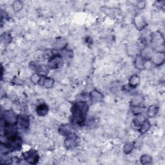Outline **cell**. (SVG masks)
<instances>
[{"instance_id": "1", "label": "cell", "mask_w": 165, "mask_h": 165, "mask_svg": "<svg viewBox=\"0 0 165 165\" xmlns=\"http://www.w3.org/2000/svg\"><path fill=\"white\" fill-rule=\"evenodd\" d=\"M88 108L89 106L86 102L80 101L74 103L71 108L72 122L78 125H83L86 119V114Z\"/></svg>"}, {"instance_id": "2", "label": "cell", "mask_w": 165, "mask_h": 165, "mask_svg": "<svg viewBox=\"0 0 165 165\" xmlns=\"http://www.w3.org/2000/svg\"><path fill=\"white\" fill-rule=\"evenodd\" d=\"M25 160L30 164H36L39 160V155L35 150H30L23 154Z\"/></svg>"}, {"instance_id": "3", "label": "cell", "mask_w": 165, "mask_h": 165, "mask_svg": "<svg viewBox=\"0 0 165 165\" xmlns=\"http://www.w3.org/2000/svg\"><path fill=\"white\" fill-rule=\"evenodd\" d=\"M17 118L18 117L12 110H6L5 112L3 117L4 123L9 125L16 124Z\"/></svg>"}, {"instance_id": "4", "label": "cell", "mask_w": 165, "mask_h": 165, "mask_svg": "<svg viewBox=\"0 0 165 165\" xmlns=\"http://www.w3.org/2000/svg\"><path fill=\"white\" fill-rule=\"evenodd\" d=\"M63 65V59L59 56L54 55L49 60V67L52 69L59 68Z\"/></svg>"}, {"instance_id": "5", "label": "cell", "mask_w": 165, "mask_h": 165, "mask_svg": "<svg viewBox=\"0 0 165 165\" xmlns=\"http://www.w3.org/2000/svg\"><path fill=\"white\" fill-rule=\"evenodd\" d=\"M65 145L67 149H71L76 147L78 145V137L72 133L67 136L65 141Z\"/></svg>"}, {"instance_id": "6", "label": "cell", "mask_w": 165, "mask_h": 165, "mask_svg": "<svg viewBox=\"0 0 165 165\" xmlns=\"http://www.w3.org/2000/svg\"><path fill=\"white\" fill-rule=\"evenodd\" d=\"M17 128L25 130L29 127L30 125V119L29 117L25 115H21L18 116L17 121L16 122Z\"/></svg>"}, {"instance_id": "7", "label": "cell", "mask_w": 165, "mask_h": 165, "mask_svg": "<svg viewBox=\"0 0 165 165\" xmlns=\"http://www.w3.org/2000/svg\"><path fill=\"white\" fill-rule=\"evenodd\" d=\"M134 23L138 30H142L147 25L144 16L141 14L136 15L134 19Z\"/></svg>"}, {"instance_id": "8", "label": "cell", "mask_w": 165, "mask_h": 165, "mask_svg": "<svg viewBox=\"0 0 165 165\" xmlns=\"http://www.w3.org/2000/svg\"><path fill=\"white\" fill-rule=\"evenodd\" d=\"M59 132L63 135L68 136L73 133L72 126L69 124L61 125L59 128Z\"/></svg>"}, {"instance_id": "9", "label": "cell", "mask_w": 165, "mask_h": 165, "mask_svg": "<svg viewBox=\"0 0 165 165\" xmlns=\"http://www.w3.org/2000/svg\"><path fill=\"white\" fill-rule=\"evenodd\" d=\"M54 79L50 78H45L44 75H41L40 81L39 84L40 85L44 86L46 88H50L52 87L54 84Z\"/></svg>"}, {"instance_id": "10", "label": "cell", "mask_w": 165, "mask_h": 165, "mask_svg": "<svg viewBox=\"0 0 165 165\" xmlns=\"http://www.w3.org/2000/svg\"><path fill=\"white\" fill-rule=\"evenodd\" d=\"M49 112V107L46 105L41 104L38 105L36 108V112L38 116H44L47 114V113Z\"/></svg>"}, {"instance_id": "11", "label": "cell", "mask_w": 165, "mask_h": 165, "mask_svg": "<svg viewBox=\"0 0 165 165\" xmlns=\"http://www.w3.org/2000/svg\"><path fill=\"white\" fill-rule=\"evenodd\" d=\"M135 66L138 69H143L144 68V59L143 58V56H137L135 60Z\"/></svg>"}, {"instance_id": "12", "label": "cell", "mask_w": 165, "mask_h": 165, "mask_svg": "<svg viewBox=\"0 0 165 165\" xmlns=\"http://www.w3.org/2000/svg\"><path fill=\"white\" fill-rule=\"evenodd\" d=\"M90 97L94 102H100L103 100V94L97 90H94L90 94Z\"/></svg>"}, {"instance_id": "13", "label": "cell", "mask_w": 165, "mask_h": 165, "mask_svg": "<svg viewBox=\"0 0 165 165\" xmlns=\"http://www.w3.org/2000/svg\"><path fill=\"white\" fill-rule=\"evenodd\" d=\"M140 81V78L138 75H132L129 79V84L132 87L135 88L138 85Z\"/></svg>"}, {"instance_id": "14", "label": "cell", "mask_w": 165, "mask_h": 165, "mask_svg": "<svg viewBox=\"0 0 165 165\" xmlns=\"http://www.w3.org/2000/svg\"><path fill=\"white\" fill-rule=\"evenodd\" d=\"M154 63L157 65H161V63H163L164 61V53H161L159 52L156 53L154 56Z\"/></svg>"}, {"instance_id": "15", "label": "cell", "mask_w": 165, "mask_h": 165, "mask_svg": "<svg viewBox=\"0 0 165 165\" xmlns=\"http://www.w3.org/2000/svg\"><path fill=\"white\" fill-rule=\"evenodd\" d=\"M139 49L137 46L135 45H132L129 46L128 47V49H127V52H128L129 55L130 56H138L139 55Z\"/></svg>"}, {"instance_id": "16", "label": "cell", "mask_w": 165, "mask_h": 165, "mask_svg": "<svg viewBox=\"0 0 165 165\" xmlns=\"http://www.w3.org/2000/svg\"><path fill=\"white\" fill-rule=\"evenodd\" d=\"M150 128V122L147 120H145L143 123L142 125H141L139 127V131L140 132L141 134H144L146 132H147L149 130Z\"/></svg>"}, {"instance_id": "17", "label": "cell", "mask_w": 165, "mask_h": 165, "mask_svg": "<svg viewBox=\"0 0 165 165\" xmlns=\"http://www.w3.org/2000/svg\"><path fill=\"white\" fill-rule=\"evenodd\" d=\"M23 7V3L21 1H15L12 3V8L15 12L20 11Z\"/></svg>"}, {"instance_id": "18", "label": "cell", "mask_w": 165, "mask_h": 165, "mask_svg": "<svg viewBox=\"0 0 165 165\" xmlns=\"http://www.w3.org/2000/svg\"><path fill=\"white\" fill-rule=\"evenodd\" d=\"M159 108L156 105L150 106L148 110V114L150 117H154L157 114L158 112Z\"/></svg>"}, {"instance_id": "19", "label": "cell", "mask_w": 165, "mask_h": 165, "mask_svg": "<svg viewBox=\"0 0 165 165\" xmlns=\"http://www.w3.org/2000/svg\"><path fill=\"white\" fill-rule=\"evenodd\" d=\"M134 147V143H129L124 145L123 147V152L126 154H130L132 150H133Z\"/></svg>"}, {"instance_id": "20", "label": "cell", "mask_w": 165, "mask_h": 165, "mask_svg": "<svg viewBox=\"0 0 165 165\" xmlns=\"http://www.w3.org/2000/svg\"><path fill=\"white\" fill-rule=\"evenodd\" d=\"M41 78V75H40L39 74L36 73V74H34L32 75L30 80H31V81L32 83L37 84V83H40Z\"/></svg>"}, {"instance_id": "21", "label": "cell", "mask_w": 165, "mask_h": 165, "mask_svg": "<svg viewBox=\"0 0 165 165\" xmlns=\"http://www.w3.org/2000/svg\"><path fill=\"white\" fill-rule=\"evenodd\" d=\"M151 160H152V159H151V157L148 155H147V154L143 155V156L141 157V161L143 164L150 163Z\"/></svg>"}, {"instance_id": "22", "label": "cell", "mask_w": 165, "mask_h": 165, "mask_svg": "<svg viewBox=\"0 0 165 165\" xmlns=\"http://www.w3.org/2000/svg\"><path fill=\"white\" fill-rule=\"evenodd\" d=\"M132 112L134 113V114H135V115L141 114H142V112H143V108L139 107V106H135L133 108Z\"/></svg>"}, {"instance_id": "23", "label": "cell", "mask_w": 165, "mask_h": 165, "mask_svg": "<svg viewBox=\"0 0 165 165\" xmlns=\"http://www.w3.org/2000/svg\"><path fill=\"white\" fill-rule=\"evenodd\" d=\"M2 40H3V41H5V43L8 44V43H10L11 41H12V38H11V36L10 34H4L2 37Z\"/></svg>"}, {"instance_id": "24", "label": "cell", "mask_w": 165, "mask_h": 165, "mask_svg": "<svg viewBox=\"0 0 165 165\" xmlns=\"http://www.w3.org/2000/svg\"><path fill=\"white\" fill-rule=\"evenodd\" d=\"M138 5V7L140 9H143L145 7V2H143V1H141V2H139L138 5Z\"/></svg>"}]
</instances>
